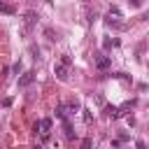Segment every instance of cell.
Here are the masks:
<instances>
[{"instance_id": "1", "label": "cell", "mask_w": 149, "mask_h": 149, "mask_svg": "<svg viewBox=\"0 0 149 149\" xmlns=\"http://www.w3.org/2000/svg\"><path fill=\"white\" fill-rule=\"evenodd\" d=\"M70 65H72V58H70L68 54H63L61 61L54 65V74H56L61 81H68V79H70Z\"/></svg>"}, {"instance_id": "2", "label": "cell", "mask_w": 149, "mask_h": 149, "mask_svg": "<svg viewBox=\"0 0 149 149\" xmlns=\"http://www.w3.org/2000/svg\"><path fill=\"white\" fill-rule=\"evenodd\" d=\"M121 19H123V14L119 12V7H109V12H107V16H105V23L112 26V28H126V23H123Z\"/></svg>"}, {"instance_id": "3", "label": "cell", "mask_w": 149, "mask_h": 149, "mask_svg": "<svg viewBox=\"0 0 149 149\" xmlns=\"http://www.w3.org/2000/svg\"><path fill=\"white\" fill-rule=\"evenodd\" d=\"M109 65H112V58L109 56H105V54H98L95 56V68L98 70H107Z\"/></svg>"}, {"instance_id": "4", "label": "cell", "mask_w": 149, "mask_h": 149, "mask_svg": "<svg viewBox=\"0 0 149 149\" xmlns=\"http://www.w3.org/2000/svg\"><path fill=\"white\" fill-rule=\"evenodd\" d=\"M33 81H35V72H33V70H28V72H23V74L19 77V86H21V88L30 86Z\"/></svg>"}, {"instance_id": "5", "label": "cell", "mask_w": 149, "mask_h": 149, "mask_svg": "<svg viewBox=\"0 0 149 149\" xmlns=\"http://www.w3.org/2000/svg\"><path fill=\"white\" fill-rule=\"evenodd\" d=\"M37 19H40V16H37L35 12H26V30H28V28H33V26L37 23Z\"/></svg>"}, {"instance_id": "6", "label": "cell", "mask_w": 149, "mask_h": 149, "mask_svg": "<svg viewBox=\"0 0 149 149\" xmlns=\"http://www.w3.org/2000/svg\"><path fill=\"white\" fill-rule=\"evenodd\" d=\"M35 128H40V133H49V130H51V119H42V121H37Z\"/></svg>"}, {"instance_id": "7", "label": "cell", "mask_w": 149, "mask_h": 149, "mask_svg": "<svg viewBox=\"0 0 149 149\" xmlns=\"http://www.w3.org/2000/svg\"><path fill=\"white\" fill-rule=\"evenodd\" d=\"M63 128H65V137L68 140H74V130H72V123L68 121V116L63 119Z\"/></svg>"}, {"instance_id": "8", "label": "cell", "mask_w": 149, "mask_h": 149, "mask_svg": "<svg viewBox=\"0 0 149 149\" xmlns=\"http://www.w3.org/2000/svg\"><path fill=\"white\" fill-rule=\"evenodd\" d=\"M105 114L109 116V119H119L121 114H119V107H114V105H107L105 107Z\"/></svg>"}, {"instance_id": "9", "label": "cell", "mask_w": 149, "mask_h": 149, "mask_svg": "<svg viewBox=\"0 0 149 149\" xmlns=\"http://www.w3.org/2000/svg\"><path fill=\"white\" fill-rule=\"evenodd\" d=\"M102 47H105V49H112V47H119V40H109V37H107V40L102 42Z\"/></svg>"}, {"instance_id": "10", "label": "cell", "mask_w": 149, "mask_h": 149, "mask_svg": "<svg viewBox=\"0 0 149 149\" xmlns=\"http://www.w3.org/2000/svg\"><path fill=\"white\" fill-rule=\"evenodd\" d=\"M130 107H133V100H130V102H123V105L119 107V114H126V112H128Z\"/></svg>"}, {"instance_id": "11", "label": "cell", "mask_w": 149, "mask_h": 149, "mask_svg": "<svg viewBox=\"0 0 149 149\" xmlns=\"http://www.w3.org/2000/svg\"><path fill=\"white\" fill-rule=\"evenodd\" d=\"M81 112H84V121H86V123H91V121H93V114H91V109H86V107H84Z\"/></svg>"}, {"instance_id": "12", "label": "cell", "mask_w": 149, "mask_h": 149, "mask_svg": "<svg viewBox=\"0 0 149 149\" xmlns=\"http://www.w3.org/2000/svg\"><path fill=\"white\" fill-rule=\"evenodd\" d=\"M0 12H5V14H12V12H14V9H12V7H9V5H5V2H2V0H0Z\"/></svg>"}, {"instance_id": "13", "label": "cell", "mask_w": 149, "mask_h": 149, "mask_svg": "<svg viewBox=\"0 0 149 149\" xmlns=\"http://www.w3.org/2000/svg\"><path fill=\"white\" fill-rule=\"evenodd\" d=\"M128 5H130V7H135V9H137V7H142V0H128Z\"/></svg>"}, {"instance_id": "14", "label": "cell", "mask_w": 149, "mask_h": 149, "mask_svg": "<svg viewBox=\"0 0 149 149\" xmlns=\"http://www.w3.org/2000/svg\"><path fill=\"white\" fill-rule=\"evenodd\" d=\"M47 2H51V0H47Z\"/></svg>"}]
</instances>
